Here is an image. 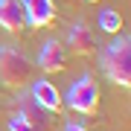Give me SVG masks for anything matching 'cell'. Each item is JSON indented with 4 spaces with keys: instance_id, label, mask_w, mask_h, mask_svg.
I'll return each instance as SVG.
<instances>
[{
    "instance_id": "3957f363",
    "label": "cell",
    "mask_w": 131,
    "mask_h": 131,
    "mask_svg": "<svg viewBox=\"0 0 131 131\" xmlns=\"http://www.w3.org/2000/svg\"><path fill=\"white\" fill-rule=\"evenodd\" d=\"M64 102H67V108L73 114H84V117L96 114V108H99V84H96V79L90 73H84L79 82L70 84Z\"/></svg>"
},
{
    "instance_id": "5b68a950",
    "label": "cell",
    "mask_w": 131,
    "mask_h": 131,
    "mask_svg": "<svg viewBox=\"0 0 131 131\" xmlns=\"http://www.w3.org/2000/svg\"><path fill=\"white\" fill-rule=\"evenodd\" d=\"M20 6H24L26 26L32 29H44L56 20V3L52 0H20Z\"/></svg>"
},
{
    "instance_id": "7a4b0ae2",
    "label": "cell",
    "mask_w": 131,
    "mask_h": 131,
    "mask_svg": "<svg viewBox=\"0 0 131 131\" xmlns=\"http://www.w3.org/2000/svg\"><path fill=\"white\" fill-rule=\"evenodd\" d=\"M32 82V61L18 47H0V84L24 88Z\"/></svg>"
},
{
    "instance_id": "ba28073f",
    "label": "cell",
    "mask_w": 131,
    "mask_h": 131,
    "mask_svg": "<svg viewBox=\"0 0 131 131\" xmlns=\"http://www.w3.org/2000/svg\"><path fill=\"white\" fill-rule=\"evenodd\" d=\"M29 96H32L41 108H47L50 114H58V111H61V93H58L56 84L47 82V79L32 82V93H29Z\"/></svg>"
},
{
    "instance_id": "8fae6325",
    "label": "cell",
    "mask_w": 131,
    "mask_h": 131,
    "mask_svg": "<svg viewBox=\"0 0 131 131\" xmlns=\"http://www.w3.org/2000/svg\"><path fill=\"white\" fill-rule=\"evenodd\" d=\"M9 131H35V128L29 125L20 114H12V117H9Z\"/></svg>"
},
{
    "instance_id": "8992f818",
    "label": "cell",
    "mask_w": 131,
    "mask_h": 131,
    "mask_svg": "<svg viewBox=\"0 0 131 131\" xmlns=\"http://www.w3.org/2000/svg\"><path fill=\"white\" fill-rule=\"evenodd\" d=\"M67 44H70V50L76 52V56H90V52L96 50V32L84 24V20H76V24L70 26Z\"/></svg>"
},
{
    "instance_id": "6da1fadb",
    "label": "cell",
    "mask_w": 131,
    "mask_h": 131,
    "mask_svg": "<svg viewBox=\"0 0 131 131\" xmlns=\"http://www.w3.org/2000/svg\"><path fill=\"white\" fill-rule=\"evenodd\" d=\"M102 70L114 84L119 88H128L131 84V38L119 35L114 38L111 44L102 52Z\"/></svg>"
},
{
    "instance_id": "52a82bcc",
    "label": "cell",
    "mask_w": 131,
    "mask_h": 131,
    "mask_svg": "<svg viewBox=\"0 0 131 131\" xmlns=\"http://www.w3.org/2000/svg\"><path fill=\"white\" fill-rule=\"evenodd\" d=\"M18 114H20L35 131H52V114L47 111V108H41L32 96L20 99V111H18Z\"/></svg>"
},
{
    "instance_id": "277c9868",
    "label": "cell",
    "mask_w": 131,
    "mask_h": 131,
    "mask_svg": "<svg viewBox=\"0 0 131 131\" xmlns=\"http://www.w3.org/2000/svg\"><path fill=\"white\" fill-rule=\"evenodd\" d=\"M67 61H70V50H64L61 41H56V38L44 41L41 52H38V67L44 73H61L67 67Z\"/></svg>"
},
{
    "instance_id": "7c38bea8",
    "label": "cell",
    "mask_w": 131,
    "mask_h": 131,
    "mask_svg": "<svg viewBox=\"0 0 131 131\" xmlns=\"http://www.w3.org/2000/svg\"><path fill=\"white\" fill-rule=\"evenodd\" d=\"M67 131H88V128L79 125V122H70V125H67Z\"/></svg>"
},
{
    "instance_id": "4fadbf2b",
    "label": "cell",
    "mask_w": 131,
    "mask_h": 131,
    "mask_svg": "<svg viewBox=\"0 0 131 131\" xmlns=\"http://www.w3.org/2000/svg\"><path fill=\"white\" fill-rule=\"evenodd\" d=\"M84 3H102V0H84Z\"/></svg>"
},
{
    "instance_id": "30bf717a",
    "label": "cell",
    "mask_w": 131,
    "mask_h": 131,
    "mask_svg": "<svg viewBox=\"0 0 131 131\" xmlns=\"http://www.w3.org/2000/svg\"><path fill=\"white\" fill-rule=\"evenodd\" d=\"M99 29L108 32V35H117L122 29V15L117 9H102L99 12Z\"/></svg>"
},
{
    "instance_id": "9c48e42d",
    "label": "cell",
    "mask_w": 131,
    "mask_h": 131,
    "mask_svg": "<svg viewBox=\"0 0 131 131\" xmlns=\"http://www.w3.org/2000/svg\"><path fill=\"white\" fill-rule=\"evenodd\" d=\"M0 26H3L6 32H20V29L26 26L20 0H0Z\"/></svg>"
}]
</instances>
